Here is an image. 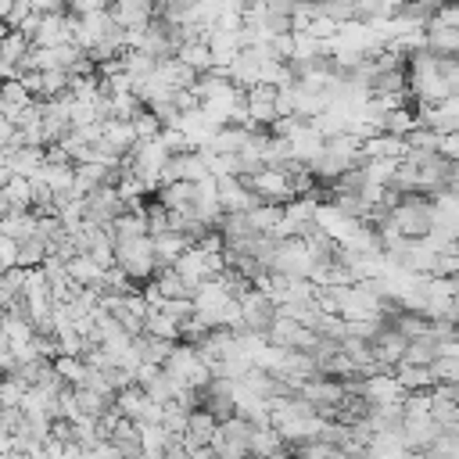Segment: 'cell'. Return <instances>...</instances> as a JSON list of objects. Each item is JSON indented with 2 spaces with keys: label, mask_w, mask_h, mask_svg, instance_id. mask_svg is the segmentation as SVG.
Segmentation results:
<instances>
[{
  "label": "cell",
  "mask_w": 459,
  "mask_h": 459,
  "mask_svg": "<svg viewBox=\"0 0 459 459\" xmlns=\"http://www.w3.org/2000/svg\"><path fill=\"white\" fill-rule=\"evenodd\" d=\"M394 377H398V384H402L409 394H416V391H434V387H437V380H434V373H430L427 366H409V362H402V366L394 369Z\"/></svg>",
  "instance_id": "15"
},
{
  "label": "cell",
  "mask_w": 459,
  "mask_h": 459,
  "mask_svg": "<svg viewBox=\"0 0 459 459\" xmlns=\"http://www.w3.org/2000/svg\"><path fill=\"white\" fill-rule=\"evenodd\" d=\"M240 312H244V330L265 333V337H269V330H273V323H276V316H280L276 301H273L265 290H258V287H251V290L240 298Z\"/></svg>",
  "instance_id": "5"
},
{
  "label": "cell",
  "mask_w": 459,
  "mask_h": 459,
  "mask_svg": "<svg viewBox=\"0 0 459 459\" xmlns=\"http://www.w3.org/2000/svg\"><path fill=\"white\" fill-rule=\"evenodd\" d=\"M176 384H183L186 391H204L212 380H215V373H212V362L201 355V348L197 344H176V351H172V359L161 366Z\"/></svg>",
  "instance_id": "1"
},
{
  "label": "cell",
  "mask_w": 459,
  "mask_h": 459,
  "mask_svg": "<svg viewBox=\"0 0 459 459\" xmlns=\"http://www.w3.org/2000/svg\"><path fill=\"white\" fill-rule=\"evenodd\" d=\"M190 416H194V409H186V405H179V402H169V405H165V416H161V427H165L172 437H183V434L190 430Z\"/></svg>",
  "instance_id": "19"
},
{
  "label": "cell",
  "mask_w": 459,
  "mask_h": 459,
  "mask_svg": "<svg viewBox=\"0 0 459 459\" xmlns=\"http://www.w3.org/2000/svg\"><path fill=\"white\" fill-rule=\"evenodd\" d=\"M269 459H294V452H280V455H269Z\"/></svg>",
  "instance_id": "23"
},
{
  "label": "cell",
  "mask_w": 459,
  "mask_h": 459,
  "mask_svg": "<svg viewBox=\"0 0 459 459\" xmlns=\"http://www.w3.org/2000/svg\"><path fill=\"white\" fill-rule=\"evenodd\" d=\"M441 359V344L434 337H420V341H409V351H405V362L409 366H434Z\"/></svg>",
  "instance_id": "18"
},
{
  "label": "cell",
  "mask_w": 459,
  "mask_h": 459,
  "mask_svg": "<svg viewBox=\"0 0 459 459\" xmlns=\"http://www.w3.org/2000/svg\"><path fill=\"white\" fill-rule=\"evenodd\" d=\"M111 7V18L122 32H133V29H147L154 18H158V7L147 4V0H118V4H108Z\"/></svg>",
  "instance_id": "10"
},
{
  "label": "cell",
  "mask_w": 459,
  "mask_h": 459,
  "mask_svg": "<svg viewBox=\"0 0 459 459\" xmlns=\"http://www.w3.org/2000/svg\"><path fill=\"white\" fill-rule=\"evenodd\" d=\"M405 351H409V337H402L391 323L377 333V341H373V355H377V366L384 369V373H394L402 362H405Z\"/></svg>",
  "instance_id": "9"
},
{
  "label": "cell",
  "mask_w": 459,
  "mask_h": 459,
  "mask_svg": "<svg viewBox=\"0 0 459 459\" xmlns=\"http://www.w3.org/2000/svg\"><path fill=\"white\" fill-rule=\"evenodd\" d=\"M348 394H359L369 402V409H405L409 391L398 384L394 373H373L362 380H348Z\"/></svg>",
  "instance_id": "3"
},
{
  "label": "cell",
  "mask_w": 459,
  "mask_h": 459,
  "mask_svg": "<svg viewBox=\"0 0 459 459\" xmlns=\"http://www.w3.org/2000/svg\"><path fill=\"white\" fill-rule=\"evenodd\" d=\"M115 405H118V412L126 416V420H133V423H161V416H165V405H158L143 387H126V391H118V398H115Z\"/></svg>",
  "instance_id": "7"
},
{
  "label": "cell",
  "mask_w": 459,
  "mask_h": 459,
  "mask_svg": "<svg viewBox=\"0 0 459 459\" xmlns=\"http://www.w3.org/2000/svg\"><path fill=\"white\" fill-rule=\"evenodd\" d=\"M18 258H22V244L11 240V237H0V262H4V273H7V269H18Z\"/></svg>",
  "instance_id": "21"
},
{
  "label": "cell",
  "mask_w": 459,
  "mask_h": 459,
  "mask_svg": "<svg viewBox=\"0 0 459 459\" xmlns=\"http://www.w3.org/2000/svg\"><path fill=\"white\" fill-rule=\"evenodd\" d=\"M54 369L61 373V380L68 384V387H86L90 384V366H86V359H72V355H57L54 359Z\"/></svg>",
  "instance_id": "17"
},
{
  "label": "cell",
  "mask_w": 459,
  "mask_h": 459,
  "mask_svg": "<svg viewBox=\"0 0 459 459\" xmlns=\"http://www.w3.org/2000/svg\"><path fill=\"white\" fill-rule=\"evenodd\" d=\"M412 459H448V455H441V452H437V448H430V452H416V455H412Z\"/></svg>",
  "instance_id": "22"
},
{
  "label": "cell",
  "mask_w": 459,
  "mask_h": 459,
  "mask_svg": "<svg viewBox=\"0 0 459 459\" xmlns=\"http://www.w3.org/2000/svg\"><path fill=\"white\" fill-rule=\"evenodd\" d=\"M251 459H269V455H280V452H290L287 448V441H283V434L273 427V423H262V427H255V434H251Z\"/></svg>",
  "instance_id": "12"
},
{
  "label": "cell",
  "mask_w": 459,
  "mask_h": 459,
  "mask_svg": "<svg viewBox=\"0 0 459 459\" xmlns=\"http://www.w3.org/2000/svg\"><path fill=\"white\" fill-rule=\"evenodd\" d=\"M269 273H280V276H290V280H312V273H316V258H312V251H308V244H305L301 237H294V240H280L276 251H273Z\"/></svg>",
  "instance_id": "4"
},
{
  "label": "cell",
  "mask_w": 459,
  "mask_h": 459,
  "mask_svg": "<svg viewBox=\"0 0 459 459\" xmlns=\"http://www.w3.org/2000/svg\"><path fill=\"white\" fill-rule=\"evenodd\" d=\"M147 337H158V341H172V344H179L183 337H179V323H172L169 316H161V312H151L147 316Z\"/></svg>",
  "instance_id": "20"
},
{
  "label": "cell",
  "mask_w": 459,
  "mask_h": 459,
  "mask_svg": "<svg viewBox=\"0 0 459 459\" xmlns=\"http://www.w3.org/2000/svg\"><path fill=\"white\" fill-rule=\"evenodd\" d=\"M115 265L133 280V283H151L158 276V251H154V237H129L118 240L115 251Z\"/></svg>",
  "instance_id": "2"
},
{
  "label": "cell",
  "mask_w": 459,
  "mask_h": 459,
  "mask_svg": "<svg viewBox=\"0 0 459 459\" xmlns=\"http://www.w3.org/2000/svg\"><path fill=\"white\" fill-rule=\"evenodd\" d=\"M316 226L330 237V240H337V244H348L366 222H359V219H351V215H344L337 204H330V201H323L319 204V212H316Z\"/></svg>",
  "instance_id": "8"
},
{
  "label": "cell",
  "mask_w": 459,
  "mask_h": 459,
  "mask_svg": "<svg viewBox=\"0 0 459 459\" xmlns=\"http://www.w3.org/2000/svg\"><path fill=\"white\" fill-rule=\"evenodd\" d=\"M151 283L158 287V294H161L165 301H179V298H194V294H197L176 269H158V276H154Z\"/></svg>",
  "instance_id": "14"
},
{
  "label": "cell",
  "mask_w": 459,
  "mask_h": 459,
  "mask_svg": "<svg viewBox=\"0 0 459 459\" xmlns=\"http://www.w3.org/2000/svg\"><path fill=\"white\" fill-rule=\"evenodd\" d=\"M319 341L323 337L316 330H308V326H301L298 319H287V316H276V323L269 330V344H276L283 351H316Z\"/></svg>",
  "instance_id": "6"
},
{
  "label": "cell",
  "mask_w": 459,
  "mask_h": 459,
  "mask_svg": "<svg viewBox=\"0 0 459 459\" xmlns=\"http://www.w3.org/2000/svg\"><path fill=\"white\" fill-rule=\"evenodd\" d=\"M36 230H39V215L36 212H14V215H4L0 219V237H11L18 244L32 240Z\"/></svg>",
  "instance_id": "13"
},
{
  "label": "cell",
  "mask_w": 459,
  "mask_h": 459,
  "mask_svg": "<svg viewBox=\"0 0 459 459\" xmlns=\"http://www.w3.org/2000/svg\"><path fill=\"white\" fill-rule=\"evenodd\" d=\"M190 247H194V240H190L186 233H176V230L154 237V251H158V265H161V269H172Z\"/></svg>",
  "instance_id": "11"
},
{
  "label": "cell",
  "mask_w": 459,
  "mask_h": 459,
  "mask_svg": "<svg viewBox=\"0 0 459 459\" xmlns=\"http://www.w3.org/2000/svg\"><path fill=\"white\" fill-rule=\"evenodd\" d=\"M183 65H190L194 72H212L215 68V61H212V50H208V39H186L183 47H179V54H176Z\"/></svg>",
  "instance_id": "16"
}]
</instances>
